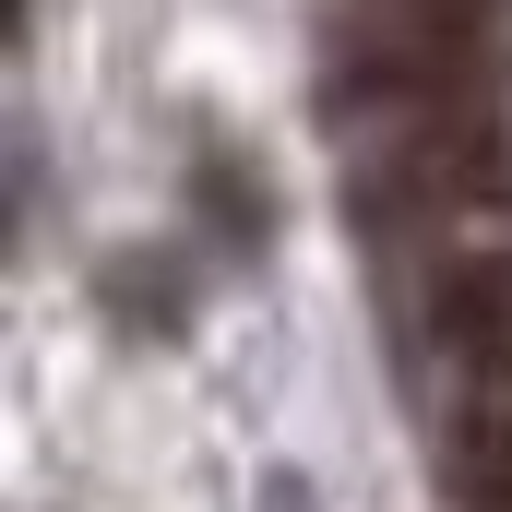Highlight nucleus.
Instances as JSON below:
<instances>
[{"mask_svg":"<svg viewBox=\"0 0 512 512\" xmlns=\"http://www.w3.org/2000/svg\"><path fill=\"white\" fill-rule=\"evenodd\" d=\"M429 346H441L477 393H512V251L501 239L429 262Z\"/></svg>","mask_w":512,"mask_h":512,"instance_id":"nucleus-1","label":"nucleus"},{"mask_svg":"<svg viewBox=\"0 0 512 512\" xmlns=\"http://www.w3.org/2000/svg\"><path fill=\"white\" fill-rule=\"evenodd\" d=\"M441 477H453V501H465V512H512V393H477V405L453 417Z\"/></svg>","mask_w":512,"mask_h":512,"instance_id":"nucleus-3","label":"nucleus"},{"mask_svg":"<svg viewBox=\"0 0 512 512\" xmlns=\"http://www.w3.org/2000/svg\"><path fill=\"white\" fill-rule=\"evenodd\" d=\"M358 36H382L393 60H417L429 84L489 96V72H501V48H512V0H370Z\"/></svg>","mask_w":512,"mask_h":512,"instance_id":"nucleus-2","label":"nucleus"}]
</instances>
